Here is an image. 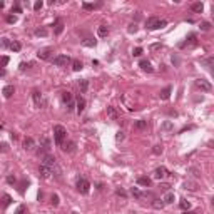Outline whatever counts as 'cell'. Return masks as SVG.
<instances>
[{"instance_id": "cell-37", "label": "cell", "mask_w": 214, "mask_h": 214, "mask_svg": "<svg viewBox=\"0 0 214 214\" xmlns=\"http://www.w3.org/2000/svg\"><path fill=\"white\" fill-rule=\"evenodd\" d=\"M20 49H22V44H20V42H12V44H10V50H13V52H19Z\"/></svg>"}, {"instance_id": "cell-12", "label": "cell", "mask_w": 214, "mask_h": 214, "mask_svg": "<svg viewBox=\"0 0 214 214\" xmlns=\"http://www.w3.org/2000/svg\"><path fill=\"white\" fill-rule=\"evenodd\" d=\"M24 149L28 151V152L33 151V149H35V140H33L32 137H25V139H24Z\"/></svg>"}, {"instance_id": "cell-14", "label": "cell", "mask_w": 214, "mask_h": 214, "mask_svg": "<svg viewBox=\"0 0 214 214\" xmlns=\"http://www.w3.org/2000/svg\"><path fill=\"white\" fill-rule=\"evenodd\" d=\"M107 115H109V117H110L112 120H119V119H120L119 112H117V110H115V107H112V106L107 107Z\"/></svg>"}, {"instance_id": "cell-56", "label": "cell", "mask_w": 214, "mask_h": 214, "mask_svg": "<svg viewBox=\"0 0 214 214\" xmlns=\"http://www.w3.org/2000/svg\"><path fill=\"white\" fill-rule=\"evenodd\" d=\"M159 187L162 189V191H167V187H169V184H159Z\"/></svg>"}, {"instance_id": "cell-59", "label": "cell", "mask_w": 214, "mask_h": 214, "mask_svg": "<svg viewBox=\"0 0 214 214\" xmlns=\"http://www.w3.org/2000/svg\"><path fill=\"white\" fill-rule=\"evenodd\" d=\"M172 62L176 64V65H177V64H179V59H177V57H172Z\"/></svg>"}, {"instance_id": "cell-26", "label": "cell", "mask_w": 214, "mask_h": 214, "mask_svg": "<svg viewBox=\"0 0 214 214\" xmlns=\"http://www.w3.org/2000/svg\"><path fill=\"white\" fill-rule=\"evenodd\" d=\"M62 146H64L62 149H64L65 152H74V151H75V142H69V144H65V142H64Z\"/></svg>"}, {"instance_id": "cell-43", "label": "cell", "mask_w": 214, "mask_h": 214, "mask_svg": "<svg viewBox=\"0 0 214 214\" xmlns=\"http://www.w3.org/2000/svg\"><path fill=\"white\" fill-rule=\"evenodd\" d=\"M115 140H117V142H120V140H124V132H122V131H119V132L115 134Z\"/></svg>"}, {"instance_id": "cell-32", "label": "cell", "mask_w": 214, "mask_h": 214, "mask_svg": "<svg viewBox=\"0 0 214 214\" xmlns=\"http://www.w3.org/2000/svg\"><path fill=\"white\" fill-rule=\"evenodd\" d=\"M179 206H181V209H182V211H189V209H191V202H189L187 199H182L179 202Z\"/></svg>"}, {"instance_id": "cell-5", "label": "cell", "mask_w": 214, "mask_h": 214, "mask_svg": "<svg viewBox=\"0 0 214 214\" xmlns=\"http://www.w3.org/2000/svg\"><path fill=\"white\" fill-rule=\"evenodd\" d=\"M196 87L201 89V92H211V90H213V85H211L207 80H204V79H197V80H196Z\"/></svg>"}, {"instance_id": "cell-22", "label": "cell", "mask_w": 214, "mask_h": 214, "mask_svg": "<svg viewBox=\"0 0 214 214\" xmlns=\"http://www.w3.org/2000/svg\"><path fill=\"white\" fill-rule=\"evenodd\" d=\"M191 10L196 13H201L202 10H204V5H202V2H196V3H192L191 5Z\"/></svg>"}, {"instance_id": "cell-39", "label": "cell", "mask_w": 214, "mask_h": 214, "mask_svg": "<svg viewBox=\"0 0 214 214\" xmlns=\"http://www.w3.org/2000/svg\"><path fill=\"white\" fill-rule=\"evenodd\" d=\"M13 214H27V207L24 206V204H20V206L17 207V211H15Z\"/></svg>"}, {"instance_id": "cell-50", "label": "cell", "mask_w": 214, "mask_h": 214, "mask_svg": "<svg viewBox=\"0 0 214 214\" xmlns=\"http://www.w3.org/2000/svg\"><path fill=\"white\" fill-rule=\"evenodd\" d=\"M115 194H117V196H122V197H127V192H126V191H122V189H117Z\"/></svg>"}, {"instance_id": "cell-29", "label": "cell", "mask_w": 214, "mask_h": 214, "mask_svg": "<svg viewBox=\"0 0 214 214\" xmlns=\"http://www.w3.org/2000/svg\"><path fill=\"white\" fill-rule=\"evenodd\" d=\"M10 44H12V42L7 39V37H2V39H0V49H10Z\"/></svg>"}, {"instance_id": "cell-8", "label": "cell", "mask_w": 214, "mask_h": 214, "mask_svg": "<svg viewBox=\"0 0 214 214\" xmlns=\"http://www.w3.org/2000/svg\"><path fill=\"white\" fill-rule=\"evenodd\" d=\"M167 174H169V172H167V169L164 166H160V167H157V169L154 171V179H159L160 181V179H164Z\"/></svg>"}, {"instance_id": "cell-27", "label": "cell", "mask_w": 214, "mask_h": 214, "mask_svg": "<svg viewBox=\"0 0 214 214\" xmlns=\"http://www.w3.org/2000/svg\"><path fill=\"white\" fill-rule=\"evenodd\" d=\"M97 7H100V3H87V2L82 3V8H84V10H95Z\"/></svg>"}, {"instance_id": "cell-45", "label": "cell", "mask_w": 214, "mask_h": 214, "mask_svg": "<svg viewBox=\"0 0 214 214\" xmlns=\"http://www.w3.org/2000/svg\"><path fill=\"white\" fill-rule=\"evenodd\" d=\"M209 28H211V24H209V22H202V24H201V30H209Z\"/></svg>"}, {"instance_id": "cell-11", "label": "cell", "mask_w": 214, "mask_h": 214, "mask_svg": "<svg viewBox=\"0 0 214 214\" xmlns=\"http://www.w3.org/2000/svg\"><path fill=\"white\" fill-rule=\"evenodd\" d=\"M139 67L142 69V70H144V72H149V74L154 72V67L151 65V62H149V60H146V59H142V60L139 62Z\"/></svg>"}, {"instance_id": "cell-24", "label": "cell", "mask_w": 214, "mask_h": 214, "mask_svg": "<svg viewBox=\"0 0 214 214\" xmlns=\"http://www.w3.org/2000/svg\"><path fill=\"white\" fill-rule=\"evenodd\" d=\"M74 100V97H72V94L70 92H62V102H64V104H70V102H72Z\"/></svg>"}, {"instance_id": "cell-19", "label": "cell", "mask_w": 214, "mask_h": 214, "mask_svg": "<svg viewBox=\"0 0 214 214\" xmlns=\"http://www.w3.org/2000/svg\"><path fill=\"white\" fill-rule=\"evenodd\" d=\"M77 85H79V90H80L82 94H84V92H87V89H89V80L80 79L79 82H77Z\"/></svg>"}, {"instance_id": "cell-52", "label": "cell", "mask_w": 214, "mask_h": 214, "mask_svg": "<svg viewBox=\"0 0 214 214\" xmlns=\"http://www.w3.org/2000/svg\"><path fill=\"white\" fill-rule=\"evenodd\" d=\"M74 109H75V102H70V104H67V110H69V112H70V110H74Z\"/></svg>"}, {"instance_id": "cell-9", "label": "cell", "mask_w": 214, "mask_h": 214, "mask_svg": "<svg viewBox=\"0 0 214 214\" xmlns=\"http://www.w3.org/2000/svg\"><path fill=\"white\" fill-rule=\"evenodd\" d=\"M75 110H77V114H82L84 110H85V99L84 97H77V100H75Z\"/></svg>"}, {"instance_id": "cell-6", "label": "cell", "mask_w": 214, "mask_h": 214, "mask_svg": "<svg viewBox=\"0 0 214 214\" xmlns=\"http://www.w3.org/2000/svg\"><path fill=\"white\" fill-rule=\"evenodd\" d=\"M55 160L57 159L54 157L52 154H44V156H42V164L47 166V167H55V164H57Z\"/></svg>"}, {"instance_id": "cell-53", "label": "cell", "mask_w": 214, "mask_h": 214, "mask_svg": "<svg viewBox=\"0 0 214 214\" xmlns=\"http://www.w3.org/2000/svg\"><path fill=\"white\" fill-rule=\"evenodd\" d=\"M13 12H15V13H20V12H22V10H20V7L17 5V3H15V5L12 7V13H13Z\"/></svg>"}, {"instance_id": "cell-38", "label": "cell", "mask_w": 214, "mask_h": 214, "mask_svg": "<svg viewBox=\"0 0 214 214\" xmlns=\"http://www.w3.org/2000/svg\"><path fill=\"white\" fill-rule=\"evenodd\" d=\"M152 154H156V156H159V154H162V146L160 144H157V146L152 147Z\"/></svg>"}, {"instance_id": "cell-48", "label": "cell", "mask_w": 214, "mask_h": 214, "mask_svg": "<svg viewBox=\"0 0 214 214\" xmlns=\"http://www.w3.org/2000/svg\"><path fill=\"white\" fill-rule=\"evenodd\" d=\"M52 204L54 206H59V196H57V194H54L52 196Z\"/></svg>"}, {"instance_id": "cell-2", "label": "cell", "mask_w": 214, "mask_h": 214, "mask_svg": "<svg viewBox=\"0 0 214 214\" xmlns=\"http://www.w3.org/2000/svg\"><path fill=\"white\" fill-rule=\"evenodd\" d=\"M167 22L166 20H160L159 17H149L146 20V27L147 30H157V28H162V27H166Z\"/></svg>"}, {"instance_id": "cell-57", "label": "cell", "mask_w": 214, "mask_h": 214, "mask_svg": "<svg viewBox=\"0 0 214 214\" xmlns=\"http://www.w3.org/2000/svg\"><path fill=\"white\" fill-rule=\"evenodd\" d=\"M27 69V64L25 62H22V64H20V70H22V72H24V70H25Z\"/></svg>"}, {"instance_id": "cell-49", "label": "cell", "mask_w": 214, "mask_h": 214, "mask_svg": "<svg viewBox=\"0 0 214 214\" xmlns=\"http://www.w3.org/2000/svg\"><path fill=\"white\" fill-rule=\"evenodd\" d=\"M159 49H162L160 44H152V45H151V50H154V52H156V50H159Z\"/></svg>"}, {"instance_id": "cell-23", "label": "cell", "mask_w": 214, "mask_h": 214, "mask_svg": "<svg viewBox=\"0 0 214 214\" xmlns=\"http://www.w3.org/2000/svg\"><path fill=\"white\" fill-rule=\"evenodd\" d=\"M184 187L189 189V191H196L199 186H197V182H196V181H186V182H184Z\"/></svg>"}, {"instance_id": "cell-15", "label": "cell", "mask_w": 214, "mask_h": 214, "mask_svg": "<svg viewBox=\"0 0 214 214\" xmlns=\"http://www.w3.org/2000/svg\"><path fill=\"white\" fill-rule=\"evenodd\" d=\"M137 184L142 187H149L152 184V181H151V177H147V176H140V177H137Z\"/></svg>"}, {"instance_id": "cell-17", "label": "cell", "mask_w": 214, "mask_h": 214, "mask_svg": "<svg viewBox=\"0 0 214 214\" xmlns=\"http://www.w3.org/2000/svg\"><path fill=\"white\" fill-rule=\"evenodd\" d=\"M10 204H12V197H10L8 194H3V196L0 197V206L5 209V207H8Z\"/></svg>"}, {"instance_id": "cell-58", "label": "cell", "mask_w": 214, "mask_h": 214, "mask_svg": "<svg viewBox=\"0 0 214 214\" xmlns=\"http://www.w3.org/2000/svg\"><path fill=\"white\" fill-rule=\"evenodd\" d=\"M0 151H7V144H0Z\"/></svg>"}, {"instance_id": "cell-20", "label": "cell", "mask_w": 214, "mask_h": 214, "mask_svg": "<svg viewBox=\"0 0 214 214\" xmlns=\"http://www.w3.org/2000/svg\"><path fill=\"white\" fill-rule=\"evenodd\" d=\"M32 97H33V102H35V106H37V107L42 106V94H40L39 90H33V92H32Z\"/></svg>"}, {"instance_id": "cell-41", "label": "cell", "mask_w": 214, "mask_h": 214, "mask_svg": "<svg viewBox=\"0 0 214 214\" xmlns=\"http://www.w3.org/2000/svg\"><path fill=\"white\" fill-rule=\"evenodd\" d=\"M127 32H129V33H135V32H137V25H135V24H131L129 28H127Z\"/></svg>"}, {"instance_id": "cell-30", "label": "cell", "mask_w": 214, "mask_h": 214, "mask_svg": "<svg viewBox=\"0 0 214 214\" xmlns=\"http://www.w3.org/2000/svg\"><path fill=\"white\" fill-rule=\"evenodd\" d=\"M164 206H166V204H164V201H162V199H154L152 201V207H154V209H162Z\"/></svg>"}, {"instance_id": "cell-31", "label": "cell", "mask_w": 214, "mask_h": 214, "mask_svg": "<svg viewBox=\"0 0 214 214\" xmlns=\"http://www.w3.org/2000/svg\"><path fill=\"white\" fill-rule=\"evenodd\" d=\"M62 32H64V24L60 20H57L55 22V35H60Z\"/></svg>"}, {"instance_id": "cell-16", "label": "cell", "mask_w": 214, "mask_h": 214, "mask_svg": "<svg viewBox=\"0 0 214 214\" xmlns=\"http://www.w3.org/2000/svg\"><path fill=\"white\" fill-rule=\"evenodd\" d=\"M162 201H164V204H172L174 201H176V196H174L172 191H166V194H164Z\"/></svg>"}, {"instance_id": "cell-46", "label": "cell", "mask_w": 214, "mask_h": 214, "mask_svg": "<svg viewBox=\"0 0 214 214\" xmlns=\"http://www.w3.org/2000/svg\"><path fill=\"white\" fill-rule=\"evenodd\" d=\"M132 54H134V57H139L140 54H142V47H135Z\"/></svg>"}, {"instance_id": "cell-36", "label": "cell", "mask_w": 214, "mask_h": 214, "mask_svg": "<svg viewBox=\"0 0 214 214\" xmlns=\"http://www.w3.org/2000/svg\"><path fill=\"white\" fill-rule=\"evenodd\" d=\"M40 144H42V147H44L45 151H49V149H50V140L47 139V137H42V139H40Z\"/></svg>"}, {"instance_id": "cell-61", "label": "cell", "mask_w": 214, "mask_h": 214, "mask_svg": "<svg viewBox=\"0 0 214 214\" xmlns=\"http://www.w3.org/2000/svg\"><path fill=\"white\" fill-rule=\"evenodd\" d=\"M3 5H5V3H3V2H0V8H3Z\"/></svg>"}, {"instance_id": "cell-34", "label": "cell", "mask_w": 214, "mask_h": 214, "mask_svg": "<svg viewBox=\"0 0 214 214\" xmlns=\"http://www.w3.org/2000/svg\"><path fill=\"white\" fill-rule=\"evenodd\" d=\"M131 194H132L134 197H137V199H140V197H144V192H140L137 187H132L131 189Z\"/></svg>"}, {"instance_id": "cell-51", "label": "cell", "mask_w": 214, "mask_h": 214, "mask_svg": "<svg viewBox=\"0 0 214 214\" xmlns=\"http://www.w3.org/2000/svg\"><path fill=\"white\" fill-rule=\"evenodd\" d=\"M7 64H8V57H2V60H0V65L5 67Z\"/></svg>"}, {"instance_id": "cell-13", "label": "cell", "mask_w": 214, "mask_h": 214, "mask_svg": "<svg viewBox=\"0 0 214 214\" xmlns=\"http://www.w3.org/2000/svg\"><path fill=\"white\" fill-rule=\"evenodd\" d=\"M171 92H172V87L167 85V87H164V89H162V90L159 92V97H160L162 100H167L169 97H171Z\"/></svg>"}, {"instance_id": "cell-3", "label": "cell", "mask_w": 214, "mask_h": 214, "mask_svg": "<svg viewBox=\"0 0 214 214\" xmlns=\"http://www.w3.org/2000/svg\"><path fill=\"white\" fill-rule=\"evenodd\" d=\"M52 64L57 67H65L67 64H70V57L65 55V54H62V55H57V57H54L52 59Z\"/></svg>"}, {"instance_id": "cell-28", "label": "cell", "mask_w": 214, "mask_h": 214, "mask_svg": "<svg viewBox=\"0 0 214 214\" xmlns=\"http://www.w3.org/2000/svg\"><path fill=\"white\" fill-rule=\"evenodd\" d=\"M72 69L75 70V72H79V70L84 69V64H82L80 60H72Z\"/></svg>"}, {"instance_id": "cell-4", "label": "cell", "mask_w": 214, "mask_h": 214, "mask_svg": "<svg viewBox=\"0 0 214 214\" xmlns=\"http://www.w3.org/2000/svg\"><path fill=\"white\" fill-rule=\"evenodd\" d=\"M77 191H79L80 194H89V191H90V182L87 179H84V177H80V179L77 181Z\"/></svg>"}, {"instance_id": "cell-44", "label": "cell", "mask_w": 214, "mask_h": 214, "mask_svg": "<svg viewBox=\"0 0 214 214\" xmlns=\"http://www.w3.org/2000/svg\"><path fill=\"white\" fill-rule=\"evenodd\" d=\"M189 172H192L196 177H199L201 176V172H199V169H196V167H189Z\"/></svg>"}, {"instance_id": "cell-55", "label": "cell", "mask_w": 214, "mask_h": 214, "mask_svg": "<svg viewBox=\"0 0 214 214\" xmlns=\"http://www.w3.org/2000/svg\"><path fill=\"white\" fill-rule=\"evenodd\" d=\"M3 75H5V67L0 65V77H3Z\"/></svg>"}, {"instance_id": "cell-33", "label": "cell", "mask_w": 214, "mask_h": 214, "mask_svg": "<svg viewBox=\"0 0 214 214\" xmlns=\"http://www.w3.org/2000/svg\"><path fill=\"white\" fill-rule=\"evenodd\" d=\"M35 35H37V37H47V35H49V30L44 28V27H42V28H37V30H35Z\"/></svg>"}, {"instance_id": "cell-60", "label": "cell", "mask_w": 214, "mask_h": 214, "mask_svg": "<svg viewBox=\"0 0 214 214\" xmlns=\"http://www.w3.org/2000/svg\"><path fill=\"white\" fill-rule=\"evenodd\" d=\"M184 214H197V213H194V211H184Z\"/></svg>"}, {"instance_id": "cell-54", "label": "cell", "mask_w": 214, "mask_h": 214, "mask_svg": "<svg viewBox=\"0 0 214 214\" xmlns=\"http://www.w3.org/2000/svg\"><path fill=\"white\" fill-rule=\"evenodd\" d=\"M7 182H10V184H15V177H13V176H8V177H7Z\"/></svg>"}, {"instance_id": "cell-7", "label": "cell", "mask_w": 214, "mask_h": 214, "mask_svg": "<svg viewBox=\"0 0 214 214\" xmlns=\"http://www.w3.org/2000/svg\"><path fill=\"white\" fill-rule=\"evenodd\" d=\"M54 49H50V47H47V49H40L39 52H37V57H39L40 60H49L50 59V55H52Z\"/></svg>"}, {"instance_id": "cell-10", "label": "cell", "mask_w": 214, "mask_h": 214, "mask_svg": "<svg viewBox=\"0 0 214 214\" xmlns=\"http://www.w3.org/2000/svg\"><path fill=\"white\" fill-rule=\"evenodd\" d=\"M39 172H40V176H42L44 179H49V177L52 176V167H47V166H44V164H40Z\"/></svg>"}, {"instance_id": "cell-47", "label": "cell", "mask_w": 214, "mask_h": 214, "mask_svg": "<svg viewBox=\"0 0 214 214\" xmlns=\"http://www.w3.org/2000/svg\"><path fill=\"white\" fill-rule=\"evenodd\" d=\"M7 22H8V24H15V22H17V17H15V15H8V17H7Z\"/></svg>"}, {"instance_id": "cell-21", "label": "cell", "mask_w": 214, "mask_h": 214, "mask_svg": "<svg viewBox=\"0 0 214 214\" xmlns=\"http://www.w3.org/2000/svg\"><path fill=\"white\" fill-rule=\"evenodd\" d=\"M134 127L139 129V131H144V129H147V120H144V119L135 120V122H134Z\"/></svg>"}, {"instance_id": "cell-35", "label": "cell", "mask_w": 214, "mask_h": 214, "mask_svg": "<svg viewBox=\"0 0 214 214\" xmlns=\"http://www.w3.org/2000/svg\"><path fill=\"white\" fill-rule=\"evenodd\" d=\"M95 44H97V42H95L94 39H85V40H82V45H84V47H95Z\"/></svg>"}, {"instance_id": "cell-40", "label": "cell", "mask_w": 214, "mask_h": 214, "mask_svg": "<svg viewBox=\"0 0 214 214\" xmlns=\"http://www.w3.org/2000/svg\"><path fill=\"white\" fill-rule=\"evenodd\" d=\"M42 7H44V2H42V0H37V2L33 3V10H35V12H39Z\"/></svg>"}, {"instance_id": "cell-25", "label": "cell", "mask_w": 214, "mask_h": 214, "mask_svg": "<svg viewBox=\"0 0 214 214\" xmlns=\"http://www.w3.org/2000/svg\"><path fill=\"white\" fill-rule=\"evenodd\" d=\"M97 33H99V37H107V33H109V27L107 25H100L97 28Z\"/></svg>"}, {"instance_id": "cell-18", "label": "cell", "mask_w": 214, "mask_h": 214, "mask_svg": "<svg viewBox=\"0 0 214 214\" xmlns=\"http://www.w3.org/2000/svg\"><path fill=\"white\" fill-rule=\"evenodd\" d=\"M13 92H15V87L13 85H5L3 87V90H2V94H3L5 99H10V97L13 95Z\"/></svg>"}, {"instance_id": "cell-42", "label": "cell", "mask_w": 214, "mask_h": 214, "mask_svg": "<svg viewBox=\"0 0 214 214\" xmlns=\"http://www.w3.org/2000/svg\"><path fill=\"white\" fill-rule=\"evenodd\" d=\"M172 129V122H164L162 124V131H171Z\"/></svg>"}, {"instance_id": "cell-1", "label": "cell", "mask_w": 214, "mask_h": 214, "mask_svg": "<svg viewBox=\"0 0 214 214\" xmlns=\"http://www.w3.org/2000/svg\"><path fill=\"white\" fill-rule=\"evenodd\" d=\"M67 139V131L64 126H54V142L57 146H62Z\"/></svg>"}]
</instances>
